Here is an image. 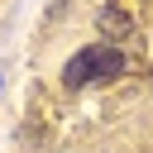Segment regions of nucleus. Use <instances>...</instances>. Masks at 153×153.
<instances>
[{"label":"nucleus","instance_id":"nucleus-2","mask_svg":"<svg viewBox=\"0 0 153 153\" xmlns=\"http://www.w3.org/2000/svg\"><path fill=\"white\" fill-rule=\"evenodd\" d=\"M100 29H129V19L120 10H100Z\"/></svg>","mask_w":153,"mask_h":153},{"label":"nucleus","instance_id":"nucleus-1","mask_svg":"<svg viewBox=\"0 0 153 153\" xmlns=\"http://www.w3.org/2000/svg\"><path fill=\"white\" fill-rule=\"evenodd\" d=\"M120 67H124L120 48H110V43H91V48H81L76 57H67V67H62V81H67V86H91V81H105V76H115Z\"/></svg>","mask_w":153,"mask_h":153}]
</instances>
